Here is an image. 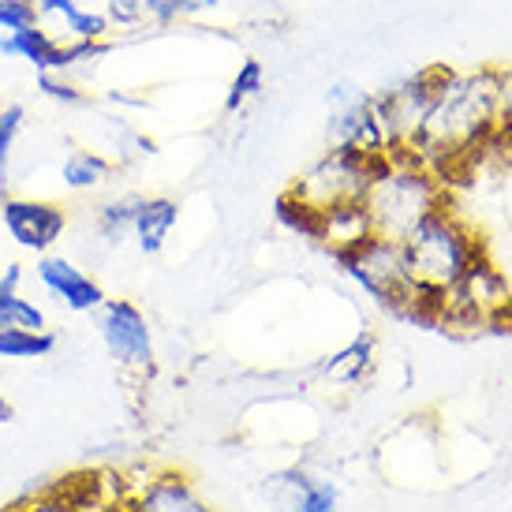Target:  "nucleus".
I'll list each match as a JSON object with an SVG mask.
<instances>
[{"label":"nucleus","mask_w":512,"mask_h":512,"mask_svg":"<svg viewBox=\"0 0 512 512\" xmlns=\"http://www.w3.org/2000/svg\"><path fill=\"white\" fill-rule=\"evenodd\" d=\"M57 348L53 329H0V359H45Z\"/></svg>","instance_id":"nucleus-20"},{"label":"nucleus","mask_w":512,"mask_h":512,"mask_svg":"<svg viewBox=\"0 0 512 512\" xmlns=\"http://www.w3.org/2000/svg\"><path fill=\"white\" fill-rule=\"evenodd\" d=\"M498 124V68L441 72L423 128L412 139V146H397V150H412L419 161L423 157L449 161V157H464L490 143L498 135Z\"/></svg>","instance_id":"nucleus-1"},{"label":"nucleus","mask_w":512,"mask_h":512,"mask_svg":"<svg viewBox=\"0 0 512 512\" xmlns=\"http://www.w3.org/2000/svg\"><path fill=\"white\" fill-rule=\"evenodd\" d=\"M400 247H404V258H408V270H412L415 285L434 292V296H445L468 273L471 262L486 255L483 240L449 206H438L427 217H419L400 236Z\"/></svg>","instance_id":"nucleus-2"},{"label":"nucleus","mask_w":512,"mask_h":512,"mask_svg":"<svg viewBox=\"0 0 512 512\" xmlns=\"http://www.w3.org/2000/svg\"><path fill=\"white\" fill-rule=\"evenodd\" d=\"M329 146H352L363 154H389V131H385L378 105L370 94L359 90L356 98H348L344 105L329 109Z\"/></svg>","instance_id":"nucleus-9"},{"label":"nucleus","mask_w":512,"mask_h":512,"mask_svg":"<svg viewBox=\"0 0 512 512\" xmlns=\"http://www.w3.org/2000/svg\"><path fill=\"white\" fill-rule=\"evenodd\" d=\"M120 509H124V505H120ZM120 509H113V512H120Z\"/></svg>","instance_id":"nucleus-32"},{"label":"nucleus","mask_w":512,"mask_h":512,"mask_svg":"<svg viewBox=\"0 0 512 512\" xmlns=\"http://www.w3.org/2000/svg\"><path fill=\"white\" fill-rule=\"evenodd\" d=\"M139 199H143V195H116V199L101 202L98 210H94V228H98V236L109 243V247H120V243L131 240V225H135Z\"/></svg>","instance_id":"nucleus-19"},{"label":"nucleus","mask_w":512,"mask_h":512,"mask_svg":"<svg viewBox=\"0 0 512 512\" xmlns=\"http://www.w3.org/2000/svg\"><path fill=\"white\" fill-rule=\"evenodd\" d=\"M370 232H374V221H370L367 202H344V206L322 210L318 243H326L329 251H341V247H352V243L367 240Z\"/></svg>","instance_id":"nucleus-16"},{"label":"nucleus","mask_w":512,"mask_h":512,"mask_svg":"<svg viewBox=\"0 0 512 512\" xmlns=\"http://www.w3.org/2000/svg\"><path fill=\"white\" fill-rule=\"evenodd\" d=\"M38 94L45 101H53V105H60V109H86L94 101L79 79L60 72H38Z\"/></svg>","instance_id":"nucleus-24"},{"label":"nucleus","mask_w":512,"mask_h":512,"mask_svg":"<svg viewBox=\"0 0 512 512\" xmlns=\"http://www.w3.org/2000/svg\"><path fill=\"white\" fill-rule=\"evenodd\" d=\"M385 161H389V154H363L352 146H329L288 191L318 214L344 206V202H363L374 176L385 169Z\"/></svg>","instance_id":"nucleus-5"},{"label":"nucleus","mask_w":512,"mask_h":512,"mask_svg":"<svg viewBox=\"0 0 512 512\" xmlns=\"http://www.w3.org/2000/svg\"><path fill=\"white\" fill-rule=\"evenodd\" d=\"M34 23H42V19H38L30 0H0V42L19 34V30L34 27Z\"/></svg>","instance_id":"nucleus-27"},{"label":"nucleus","mask_w":512,"mask_h":512,"mask_svg":"<svg viewBox=\"0 0 512 512\" xmlns=\"http://www.w3.org/2000/svg\"><path fill=\"white\" fill-rule=\"evenodd\" d=\"M8 419H12V404L0 397V423H8Z\"/></svg>","instance_id":"nucleus-31"},{"label":"nucleus","mask_w":512,"mask_h":512,"mask_svg":"<svg viewBox=\"0 0 512 512\" xmlns=\"http://www.w3.org/2000/svg\"><path fill=\"white\" fill-rule=\"evenodd\" d=\"M120 512H217L184 471H154Z\"/></svg>","instance_id":"nucleus-13"},{"label":"nucleus","mask_w":512,"mask_h":512,"mask_svg":"<svg viewBox=\"0 0 512 512\" xmlns=\"http://www.w3.org/2000/svg\"><path fill=\"white\" fill-rule=\"evenodd\" d=\"M498 113L501 124L512 128V68H501L498 72Z\"/></svg>","instance_id":"nucleus-30"},{"label":"nucleus","mask_w":512,"mask_h":512,"mask_svg":"<svg viewBox=\"0 0 512 512\" xmlns=\"http://www.w3.org/2000/svg\"><path fill=\"white\" fill-rule=\"evenodd\" d=\"M176 225H180V202L169 195H143L139 210H135L131 240L143 255H161Z\"/></svg>","instance_id":"nucleus-14"},{"label":"nucleus","mask_w":512,"mask_h":512,"mask_svg":"<svg viewBox=\"0 0 512 512\" xmlns=\"http://www.w3.org/2000/svg\"><path fill=\"white\" fill-rule=\"evenodd\" d=\"M0 329H49L45 311L30 303L19 288L0 285Z\"/></svg>","instance_id":"nucleus-22"},{"label":"nucleus","mask_w":512,"mask_h":512,"mask_svg":"<svg viewBox=\"0 0 512 512\" xmlns=\"http://www.w3.org/2000/svg\"><path fill=\"white\" fill-rule=\"evenodd\" d=\"M363 202H367L370 210L374 232L400 240L419 217H427L430 210L445 206V195H441L438 176L419 157L415 154L404 157L400 150H389V161L374 176V184H370Z\"/></svg>","instance_id":"nucleus-3"},{"label":"nucleus","mask_w":512,"mask_h":512,"mask_svg":"<svg viewBox=\"0 0 512 512\" xmlns=\"http://www.w3.org/2000/svg\"><path fill=\"white\" fill-rule=\"evenodd\" d=\"M38 285L57 299L64 311L75 314H98L101 303H105V288L98 285V277H90L83 266H75L72 258L64 255H42L38 258Z\"/></svg>","instance_id":"nucleus-10"},{"label":"nucleus","mask_w":512,"mask_h":512,"mask_svg":"<svg viewBox=\"0 0 512 512\" xmlns=\"http://www.w3.org/2000/svg\"><path fill=\"white\" fill-rule=\"evenodd\" d=\"M57 49H60L57 34L45 27V23H34V27L19 30L12 38H4V42H0V57L23 60V64H30L34 75H38V72H53Z\"/></svg>","instance_id":"nucleus-17"},{"label":"nucleus","mask_w":512,"mask_h":512,"mask_svg":"<svg viewBox=\"0 0 512 512\" xmlns=\"http://www.w3.org/2000/svg\"><path fill=\"white\" fill-rule=\"evenodd\" d=\"M512 314V285L501 273L498 262L479 255L468 266V273L445 292L438 322H449L456 329H494Z\"/></svg>","instance_id":"nucleus-6"},{"label":"nucleus","mask_w":512,"mask_h":512,"mask_svg":"<svg viewBox=\"0 0 512 512\" xmlns=\"http://www.w3.org/2000/svg\"><path fill=\"white\" fill-rule=\"evenodd\" d=\"M329 255L341 266V273H348L382 311L415 318V311H419V285H415L412 270H408L400 240L370 232L367 240L341 247V251H329Z\"/></svg>","instance_id":"nucleus-4"},{"label":"nucleus","mask_w":512,"mask_h":512,"mask_svg":"<svg viewBox=\"0 0 512 512\" xmlns=\"http://www.w3.org/2000/svg\"><path fill=\"white\" fill-rule=\"evenodd\" d=\"M30 4H34V12H38V19H42V23L49 19V23H57V30L64 27V23H68L79 8H83L79 0H30ZM57 30H53V34H57Z\"/></svg>","instance_id":"nucleus-28"},{"label":"nucleus","mask_w":512,"mask_h":512,"mask_svg":"<svg viewBox=\"0 0 512 512\" xmlns=\"http://www.w3.org/2000/svg\"><path fill=\"white\" fill-rule=\"evenodd\" d=\"M0 225L8 228L23 251L49 255L68 232V206L57 199H34V195H4L0 199Z\"/></svg>","instance_id":"nucleus-8"},{"label":"nucleus","mask_w":512,"mask_h":512,"mask_svg":"<svg viewBox=\"0 0 512 512\" xmlns=\"http://www.w3.org/2000/svg\"><path fill=\"white\" fill-rule=\"evenodd\" d=\"M8 512H83V509H75L72 501H64L49 486V490H42V494H34L30 501H23V505H15V509H8Z\"/></svg>","instance_id":"nucleus-29"},{"label":"nucleus","mask_w":512,"mask_h":512,"mask_svg":"<svg viewBox=\"0 0 512 512\" xmlns=\"http://www.w3.org/2000/svg\"><path fill=\"white\" fill-rule=\"evenodd\" d=\"M374 359H378V341H374L370 333H359L356 341H348L341 352L326 356V363L318 370H322V378H329V382L356 385L374 370Z\"/></svg>","instance_id":"nucleus-18"},{"label":"nucleus","mask_w":512,"mask_h":512,"mask_svg":"<svg viewBox=\"0 0 512 512\" xmlns=\"http://www.w3.org/2000/svg\"><path fill=\"white\" fill-rule=\"evenodd\" d=\"M277 221H281L288 232L303 236V240H318V228H322V214L311 210L307 202H299L292 191H285V195L277 199Z\"/></svg>","instance_id":"nucleus-26"},{"label":"nucleus","mask_w":512,"mask_h":512,"mask_svg":"<svg viewBox=\"0 0 512 512\" xmlns=\"http://www.w3.org/2000/svg\"><path fill=\"white\" fill-rule=\"evenodd\" d=\"M266 494L277 512H341V490L326 475H311L303 468L270 475Z\"/></svg>","instance_id":"nucleus-12"},{"label":"nucleus","mask_w":512,"mask_h":512,"mask_svg":"<svg viewBox=\"0 0 512 512\" xmlns=\"http://www.w3.org/2000/svg\"><path fill=\"white\" fill-rule=\"evenodd\" d=\"M116 176V161L101 150H90V146H75L64 154L60 161V184L68 187L72 195H94Z\"/></svg>","instance_id":"nucleus-15"},{"label":"nucleus","mask_w":512,"mask_h":512,"mask_svg":"<svg viewBox=\"0 0 512 512\" xmlns=\"http://www.w3.org/2000/svg\"><path fill=\"white\" fill-rule=\"evenodd\" d=\"M57 38H64V42H109V38H113V23H109V15L98 12V8H79V12L57 30Z\"/></svg>","instance_id":"nucleus-25"},{"label":"nucleus","mask_w":512,"mask_h":512,"mask_svg":"<svg viewBox=\"0 0 512 512\" xmlns=\"http://www.w3.org/2000/svg\"><path fill=\"white\" fill-rule=\"evenodd\" d=\"M214 8L217 0H105V15H109L113 30L176 27V23H191Z\"/></svg>","instance_id":"nucleus-11"},{"label":"nucleus","mask_w":512,"mask_h":512,"mask_svg":"<svg viewBox=\"0 0 512 512\" xmlns=\"http://www.w3.org/2000/svg\"><path fill=\"white\" fill-rule=\"evenodd\" d=\"M23 124H27V109L19 101L0 105V191L12 184V157H15V143L23 135Z\"/></svg>","instance_id":"nucleus-23"},{"label":"nucleus","mask_w":512,"mask_h":512,"mask_svg":"<svg viewBox=\"0 0 512 512\" xmlns=\"http://www.w3.org/2000/svg\"><path fill=\"white\" fill-rule=\"evenodd\" d=\"M262 86H266V68H262V60L247 57L240 60V68L232 75V83L225 90V113H240L243 105H251V101L262 94Z\"/></svg>","instance_id":"nucleus-21"},{"label":"nucleus","mask_w":512,"mask_h":512,"mask_svg":"<svg viewBox=\"0 0 512 512\" xmlns=\"http://www.w3.org/2000/svg\"><path fill=\"white\" fill-rule=\"evenodd\" d=\"M98 337L124 374H135V378L154 374V329L139 303L105 299L98 311Z\"/></svg>","instance_id":"nucleus-7"}]
</instances>
